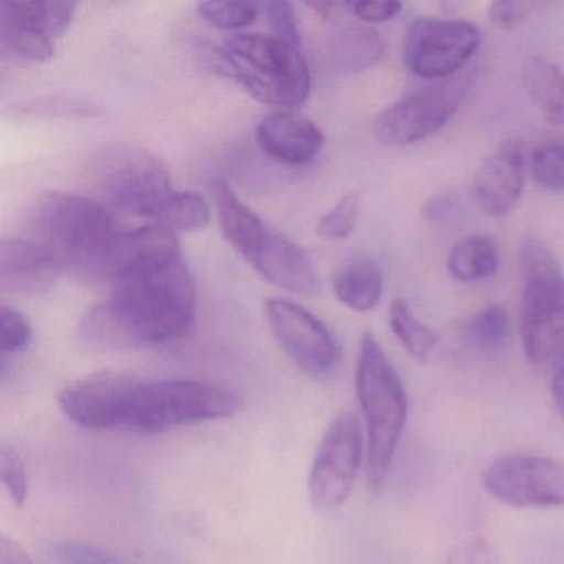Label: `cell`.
<instances>
[{
	"mask_svg": "<svg viewBox=\"0 0 564 564\" xmlns=\"http://www.w3.org/2000/svg\"><path fill=\"white\" fill-rule=\"evenodd\" d=\"M243 404L242 395L223 386L111 371L87 376L58 394L62 412L80 427L141 434L232 417Z\"/></svg>",
	"mask_w": 564,
	"mask_h": 564,
	"instance_id": "obj_1",
	"label": "cell"
},
{
	"mask_svg": "<svg viewBox=\"0 0 564 564\" xmlns=\"http://www.w3.org/2000/svg\"><path fill=\"white\" fill-rule=\"evenodd\" d=\"M108 283L107 302L130 349L167 345L189 335L196 318V283L183 257L124 270Z\"/></svg>",
	"mask_w": 564,
	"mask_h": 564,
	"instance_id": "obj_2",
	"label": "cell"
},
{
	"mask_svg": "<svg viewBox=\"0 0 564 564\" xmlns=\"http://www.w3.org/2000/svg\"><path fill=\"white\" fill-rule=\"evenodd\" d=\"M37 242L84 282L110 279L111 256L120 230L104 204L77 194L48 193L32 214Z\"/></svg>",
	"mask_w": 564,
	"mask_h": 564,
	"instance_id": "obj_3",
	"label": "cell"
},
{
	"mask_svg": "<svg viewBox=\"0 0 564 564\" xmlns=\"http://www.w3.org/2000/svg\"><path fill=\"white\" fill-rule=\"evenodd\" d=\"M356 392L365 417L366 477L379 490L404 434L409 399L401 376L371 333L362 335L359 346Z\"/></svg>",
	"mask_w": 564,
	"mask_h": 564,
	"instance_id": "obj_4",
	"label": "cell"
},
{
	"mask_svg": "<svg viewBox=\"0 0 564 564\" xmlns=\"http://www.w3.org/2000/svg\"><path fill=\"white\" fill-rule=\"evenodd\" d=\"M217 57L220 72L260 104L290 110L308 100L312 74L302 51L275 35H234Z\"/></svg>",
	"mask_w": 564,
	"mask_h": 564,
	"instance_id": "obj_5",
	"label": "cell"
},
{
	"mask_svg": "<svg viewBox=\"0 0 564 564\" xmlns=\"http://www.w3.org/2000/svg\"><path fill=\"white\" fill-rule=\"evenodd\" d=\"M520 333L533 368L553 366L564 349V272L546 243L528 237L520 247Z\"/></svg>",
	"mask_w": 564,
	"mask_h": 564,
	"instance_id": "obj_6",
	"label": "cell"
},
{
	"mask_svg": "<svg viewBox=\"0 0 564 564\" xmlns=\"http://www.w3.org/2000/svg\"><path fill=\"white\" fill-rule=\"evenodd\" d=\"M95 189L118 209L147 217L171 191V176L160 158L134 144H111L88 164Z\"/></svg>",
	"mask_w": 564,
	"mask_h": 564,
	"instance_id": "obj_7",
	"label": "cell"
},
{
	"mask_svg": "<svg viewBox=\"0 0 564 564\" xmlns=\"http://www.w3.org/2000/svg\"><path fill=\"white\" fill-rule=\"evenodd\" d=\"M471 72L434 82L399 98L372 121V134L386 147H409L437 134L460 110L474 84Z\"/></svg>",
	"mask_w": 564,
	"mask_h": 564,
	"instance_id": "obj_8",
	"label": "cell"
},
{
	"mask_svg": "<svg viewBox=\"0 0 564 564\" xmlns=\"http://www.w3.org/2000/svg\"><path fill=\"white\" fill-rule=\"evenodd\" d=\"M365 460L361 421L351 411L329 422L308 477V497L318 511H333L351 497L359 468Z\"/></svg>",
	"mask_w": 564,
	"mask_h": 564,
	"instance_id": "obj_9",
	"label": "cell"
},
{
	"mask_svg": "<svg viewBox=\"0 0 564 564\" xmlns=\"http://www.w3.org/2000/svg\"><path fill=\"white\" fill-rule=\"evenodd\" d=\"M480 31L464 19L422 18L412 22L402 61L414 77L434 82L460 75L480 47Z\"/></svg>",
	"mask_w": 564,
	"mask_h": 564,
	"instance_id": "obj_10",
	"label": "cell"
},
{
	"mask_svg": "<svg viewBox=\"0 0 564 564\" xmlns=\"http://www.w3.org/2000/svg\"><path fill=\"white\" fill-rule=\"evenodd\" d=\"M485 490L517 508L564 507V460L541 455H503L488 465Z\"/></svg>",
	"mask_w": 564,
	"mask_h": 564,
	"instance_id": "obj_11",
	"label": "cell"
},
{
	"mask_svg": "<svg viewBox=\"0 0 564 564\" xmlns=\"http://www.w3.org/2000/svg\"><path fill=\"white\" fill-rule=\"evenodd\" d=\"M270 329L293 365L313 378L332 375L341 351L332 329L308 310L286 299L265 303Z\"/></svg>",
	"mask_w": 564,
	"mask_h": 564,
	"instance_id": "obj_12",
	"label": "cell"
},
{
	"mask_svg": "<svg viewBox=\"0 0 564 564\" xmlns=\"http://www.w3.org/2000/svg\"><path fill=\"white\" fill-rule=\"evenodd\" d=\"M527 148L523 141H503L481 161L471 181V197L481 213L505 217L518 206L524 189Z\"/></svg>",
	"mask_w": 564,
	"mask_h": 564,
	"instance_id": "obj_13",
	"label": "cell"
},
{
	"mask_svg": "<svg viewBox=\"0 0 564 564\" xmlns=\"http://www.w3.org/2000/svg\"><path fill=\"white\" fill-rule=\"evenodd\" d=\"M257 141L263 153L286 166L312 163L325 147V133L293 110H276L262 118Z\"/></svg>",
	"mask_w": 564,
	"mask_h": 564,
	"instance_id": "obj_14",
	"label": "cell"
},
{
	"mask_svg": "<svg viewBox=\"0 0 564 564\" xmlns=\"http://www.w3.org/2000/svg\"><path fill=\"white\" fill-rule=\"evenodd\" d=\"M64 273L58 260L37 240L4 239L0 243V290L12 295H39Z\"/></svg>",
	"mask_w": 564,
	"mask_h": 564,
	"instance_id": "obj_15",
	"label": "cell"
},
{
	"mask_svg": "<svg viewBox=\"0 0 564 564\" xmlns=\"http://www.w3.org/2000/svg\"><path fill=\"white\" fill-rule=\"evenodd\" d=\"M263 279L302 296L319 292V276L306 253L293 240L270 227L249 260Z\"/></svg>",
	"mask_w": 564,
	"mask_h": 564,
	"instance_id": "obj_16",
	"label": "cell"
},
{
	"mask_svg": "<svg viewBox=\"0 0 564 564\" xmlns=\"http://www.w3.org/2000/svg\"><path fill=\"white\" fill-rule=\"evenodd\" d=\"M386 42L368 28H348L336 32L323 48V67L336 77L361 74L381 64Z\"/></svg>",
	"mask_w": 564,
	"mask_h": 564,
	"instance_id": "obj_17",
	"label": "cell"
},
{
	"mask_svg": "<svg viewBox=\"0 0 564 564\" xmlns=\"http://www.w3.org/2000/svg\"><path fill=\"white\" fill-rule=\"evenodd\" d=\"M213 196L224 239L249 262L270 227L239 199L226 181L213 184Z\"/></svg>",
	"mask_w": 564,
	"mask_h": 564,
	"instance_id": "obj_18",
	"label": "cell"
},
{
	"mask_svg": "<svg viewBox=\"0 0 564 564\" xmlns=\"http://www.w3.org/2000/svg\"><path fill=\"white\" fill-rule=\"evenodd\" d=\"M2 47L15 57L31 62H48L55 55V41L37 24L29 2L2 4Z\"/></svg>",
	"mask_w": 564,
	"mask_h": 564,
	"instance_id": "obj_19",
	"label": "cell"
},
{
	"mask_svg": "<svg viewBox=\"0 0 564 564\" xmlns=\"http://www.w3.org/2000/svg\"><path fill=\"white\" fill-rule=\"evenodd\" d=\"M524 91L544 120L564 127V75L544 57H530L521 72Z\"/></svg>",
	"mask_w": 564,
	"mask_h": 564,
	"instance_id": "obj_20",
	"label": "cell"
},
{
	"mask_svg": "<svg viewBox=\"0 0 564 564\" xmlns=\"http://www.w3.org/2000/svg\"><path fill=\"white\" fill-rule=\"evenodd\" d=\"M384 276L371 260H356L343 267L333 279V292L352 312L366 313L381 302Z\"/></svg>",
	"mask_w": 564,
	"mask_h": 564,
	"instance_id": "obj_21",
	"label": "cell"
},
{
	"mask_svg": "<svg viewBox=\"0 0 564 564\" xmlns=\"http://www.w3.org/2000/svg\"><path fill=\"white\" fill-rule=\"evenodd\" d=\"M500 267V247L497 240L484 234L465 237L448 253L447 270L452 279L462 283L490 279Z\"/></svg>",
	"mask_w": 564,
	"mask_h": 564,
	"instance_id": "obj_22",
	"label": "cell"
},
{
	"mask_svg": "<svg viewBox=\"0 0 564 564\" xmlns=\"http://www.w3.org/2000/svg\"><path fill=\"white\" fill-rule=\"evenodd\" d=\"M147 219L173 232H193L209 224L210 207L200 194L193 191H171L158 200Z\"/></svg>",
	"mask_w": 564,
	"mask_h": 564,
	"instance_id": "obj_23",
	"label": "cell"
},
{
	"mask_svg": "<svg viewBox=\"0 0 564 564\" xmlns=\"http://www.w3.org/2000/svg\"><path fill=\"white\" fill-rule=\"evenodd\" d=\"M467 341L484 355H498L507 349L511 339V319L507 308L488 305L478 310L464 326Z\"/></svg>",
	"mask_w": 564,
	"mask_h": 564,
	"instance_id": "obj_24",
	"label": "cell"
},
{
	"mask_svg": "<svg viewBox=\"0 0 564 564\" xmlns=\"http://www.w3.org/2000/svg\"><path fill=\"white\" fill-rule=\"evenodd\" d=\"M389 325L394 332L405 351L417 359V361H427L429 356L434 351L438 343V335L434 329L415 318L411 306L405 300L398 299L392 302L389 308Z\"/></svg>",
	"mask_w": 564,
	"mask_h": 564,
	"instance_id": "obj_25",
	"label": "cell"
},
{
	"mask_svg": "<svg viewBox=\"0 0 564 564\" xmlns=\"http://www.w3.org/2000/svg\"><path fill=\"white\" fill-rule=\"evenodd\" d=\"M200 18L219 31H240L249 28L260 14V4L252 2H200Z\"/></svg>",
	"mask_w": 564,
	"mask_h": 564,
	"instance_id": "obj_26",
	"label": "cell"
},
{
	"mask_svg": "<svg viewBox=\"0 0 564 564\" xmlns=\"http://www.w3.org/2000/svg\"><path fill=\"white\" fill-rule=\"evenodd\" d=\"M530 174L538 186L554 193L564 191V144H541L531 154Z\"/></svg>",
	"mask_w": 564,
	"mask_h": 564,
	"instance_id": "obj_27",
	"label": "cell"
},
{
	"mask_svg": "<svg viewBox=\"0 0 564 564\" xmlns=\"http://www.w3.org/2000/svg\"><path fill=\"white\" fill-rule=\"evenodd\" d=\"M361 213L358 193L346 194L316 224V234L323 239L345 240L351 236Z\"/></svg>",
	"mask_w": 564,
	"mask_h": 564,
	"instance_id": "obj_28",
	"label": "cell"
},
{
	"mask_svg": "<svg viewBox=\"0 0 564 564\" xmlns=\"http://www.w3.org/2000/svg\"><path fill=\"white\" fill-rule=\"evenodd\" d=\"M0 477L11 497L12 503L22 508L29 498V480L25 474L24 458L15 445H0Z\"/></svg>",
	"mask_w": 564,
	"mask_h": 564,
	"instance_id": "obj_29",
	"label": "cell"
},
{
	"mask_svg": "<svg viewBox=\"0 0 564 564\" xmlns=\"http://www.w3.org/2000/svg\"><path fill=\"white\" fill-rule=\"evenodd\" d=\"M32 341V326L29 319L9 305L0 308V351L4 359L9 355L24 351Z\"/></svg>",
	"mask_w": 564,
	"mask_h": 564,
	"instance_id": "obj_30",
	"label": "cell"
},
{
	"mask_svg": "<svg viewBox=\"0 0 564 564\" xmlns=\"http://www.w3.org/2000/svg\"><path fill=\"white\" fill-rule=\"evenodd\" d=\"M61 564H127L118 554L84 541H62L54 546Z\"/></svg>",
	"mask_w": 564,
	"mask_h": 564,
	"instance_id": "obj_31",
	"label": "cell"
},
{
	"mask_svg": "<svg viewBox=\"0 0 564 564\" xmlns=\"http://www.w3.org/2000/svg\"><path fill=\"white\" fill-rule=\"evenodd\" d=\"M37 24L51 35L54 41L61 39L74 22L77 4L72 2H29Z\"/></svg>",
	"mask_w": 564,
	"mask_h": 564,
	"instance_id": "obj_32",
	"label": "cell"
},
{
	"mask_svg": "<svg viewBox=\"0 0 564 564\" xmlns=\"http://www.w3.org/2000/svg\"><path fill=\"white\" fill-rule=\"evenodd\" d=\"M265 11L267 21L272 28L273 35L293 47L302 48L299 18L295 8L290 2H267L260 4Z\"/></svg>",
	"mask_w": 564,
	"mask_h": 564,
	"instance_id": "obj_33",
	"label": "cell"
},
{
	"mask_svg": "<svg viewBox=\"0 0 564 564\" xmlns=\"http://www.w3.org/2000/svg\"><path fill=\"white\" fill-rule=\"evenodd\" d=\"M444 564H501L497 551L488 541L471 538L455 546Z\"/></svg>",
	"mask_w": 564,
	"mask_h": 564,
	"instance_id": "obj_34",
	"label": "cell"
},
{
	"mask_svg": "<svg viewBox=\"0 0 564 564\" xmlns=\"http://www.w3.org/2000/svg\"><path fill=\"white\" fill-rule=\"evenodd\" d=\"M533 4L528 2H513V0H498L488 6L487 18L494 28L510 31L517 29L530 15Z\"/></svg>",
	"mask_w": 564,
	"mask_h": 564,
	"instance_id": "obj_35",
	"label": "cell"
},
{
	"mask_svg": "<svg viewBox=\"0 0 564 564\" xmlns=\"http://www.w3.org/2000/svg\"><path fill=\"white\" fill-rule=\"evenodd\" d=\"M352 14L365 22V24H384L391 21L401 12V2L388 0V2H376V0H361L349 4Z\"/></svg>",
	"mask_w": 564,
	"mask_h": 564,
	"instance_id": "obj_36",
	"label": "cell"
},
{
	"mask_svg": "<svg viewBox=\"0 0 564 564\" xmlns=\"http://www.w3.org/2000/svg\"><path fill=\"white\" fill-rule=\"evenodd\" d=\"M454 197L447 196V194H441V196L431 197L427 203L422 207V216L429 220V223H444L452 214L455 213Z\"/></svg>",
	"mask_w": 564,
	"mask_h": 564,
	"instance_id": "obj_37",
	"label": "cell"
},
{
	"mask_svg": "<svg viewBox=\"0 0 564 564\" xmlns=\"http://www.w3.org/2000/svg\"><path fill=\"white\" fill-rule=\"evenodd\" d=\"M0 564H34L28 551L9 536L0 538Z\"/></svg>",
	"mask_w": 564,
	"mask_h": 564,
	"instance_id": "obj_38",
	"label": "cell"
},
{
	"mask_svg": "<svg viewBox=\"0 0 564 564\" xmlns=\"http://www.w3.org/2000/svg\"><path fill=\"white\" fill-rule=\"evenodd\" d=\"M551 394H553L554 408L557 414L564 419V349L556 361L553 362V375H551Z\"/></svg>",
	"mask_w": 564,
	"mask_h": 564,
	"instance_id": "obj_39",
	"label": "cell"
}]
</instances>
